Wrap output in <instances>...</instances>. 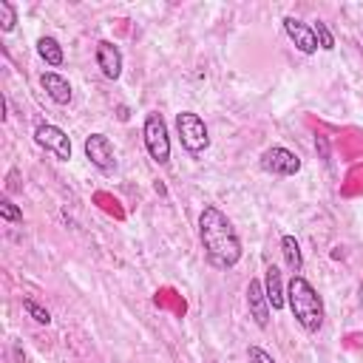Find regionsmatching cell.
Listing matches in <instances>:
<instances>
[{"label": "cell", "mask_w": 363, "mask_h": 363, "mask_svg": "<svg viewBox=\"0 0 363 363\" xmlns=\"http://www.w3.org/2000/svg\"><path fill=\"white\" fill-rule=\"evenodd\" d=\"M199 238H201L204 255L213 267L230 269L241 261V238H238L235 227L230 224V218L218 207L204 204V210L199 213Z\"/></svg>", "instance_id": "cell-1"}, {"label": "cell", "mask_w": 363, "mask_h": 363, "mask_svg": "<svg viewBox=\"0 0 363 363\" xmlns=\"http://www.w3.org/2000/svg\"><path fill=\"white\" fill-rule=\"evenodd\" d=\"M286 303H289L295 320L306 332H318L323 326V301H320L318 289L303 275H292L289 278V284H286Z\"/></svg>", "instance_id": "cell-2"}, {"label": "cell", "mask_w": 363, "mask_h": 363, "mask_svg": "<svg viewBox=\"0 0 363 363\" xmlns=\"http://www.w3.org/2000/svg\"><path fill=\"white\" fill-rule=\"evenodd\" d=\"M142 136H145V147L150 153V159L156 164H167L170 162V136H167V125L162 119V113H147L145 125H142Z\"/></svg>", "instance_id": "cell-3"}, {"label": "cell", "mask_w": 363, "mask_h": 363, "mask_svg": "<svg viewBox=\"0 0 363 363\" xmlns=\"http://www.w3.org/2000/svg\"><path fill=\"white\" fill-rule=\"evenodd\" d=\"M176 130H179L182 145H184L190 153H201V150H207V145H210V133H207V125H204V119H201L199 113H193V111H182V113H176Z\"/></svg>", "instance_id": "cell-4"}, {"label": "cell", "mask_w": 363, "mask_h": 363, "mask_svg": "<svg viewBox=\"0 0 363 363\" xmlns=\"http://www.w3.org/2000/svg\"><path fill=\"white\" fill-rule=\"evenodd\" d=\"M34 142L45 153H51L54 159H60V162H68L71 159V139H68V133L62 128L51 125V122H43V125L34 128Z\"/></svg>", "instance_id": "cell-5"}, {"label": "cell", "mask_w": 363, "mask_h": 363, "mask_svg": "<svg viewBox=\"0 0 363 363\" xmlns=\"http://www.w3.org/2000/svg\"><path fill=\"white\" fill-rule=\"evenodd\" d=\"M261 170H267L272 176H295L301 170V159L289 147L275 145V147H267L261 153Z\"/></svg>", "instance_id": "cell-6"}, {"label": "cell", "mask_w": 363, "mask_h": 363, "mask_svg": "<svg viewBox=\"0 0 363 363\" xmlns=\"http://www.w3.org/2000/svg\"><path fill=\"white\" fill-rule=\"evenodd\" d=\"M85 156L91 159V164L102 173H113L116 167V156H113V145L105 133H91L85 139Z\"/></svg>", "instance_id": "cell-7"}, {"label": "cell", "mask_w": 363, "mask_h": 363, "mask_svg": "<svg viewBox=\"0 0 363 363\" xmlns=\"http://www.w3.org/2000/svg\"><path fill=\"white\" fill-rule=\"evenodd\" d=\"M247 306H250V315H252L255 326L258 329H267L269 326V301H267L264 284L258 278H252L247 284Z\"/></svg>", "instance_id": "cell-8"}, {"label": "cell", "mask_w": 363, "mask_h": 363, "mask_svg": "<svg viewBox=\"0 0 363 363\" xmlns=\"http://www.w3.org/2000/svg\"><path fill=\"white\" fill-rule=\"evenodd\" d=\"M284 31H286V37L295 43V48L301 54H315L318 51V40H315L312 26L301 23L298 17H284Z\"/></svg>", "instance_id": "cell-9"}, {"label": "cell", "mask_w": 363, "mask_h": 363, "mask_svg": "<svg viewBox=\"0 0 363 363\" xmlns=\"http://www.w3.org/2000/svg\"><path fill=\"white\" fill-rule=\"evenodd\" d=\"M96 65H99L105 79H119V74H122V51L111 40H99L96 43Z\"/></svg>", "instance_id": "cell-10"}, {"label": "cell", "mask_w": 363, "mask_h": 363, "mask_svg": "<svg viewBox=\"0 0 363 363\" xmlns=\"http://www.w3.org/2000/svg\"><path fill=\"white\" fill-rule=\"evenodd\" d=\"M40 85L45 88V94H48L57 105H68V102H71V96H74L71 82H68L62 74H57V71H45V74L40 77Z\"/></svg>", "instance_id": "cell-11"}, {"label": "cell", "mask_w": 363, "mask_h": 363, "mask_svg": "<svg viewBox=\"0 0 363 363\" xmlns=\"http://www.w3.org/2000/svg\"><path fill=\"white\" fill-rule=\"evenodd\" d=\"M264 292H267V301H269V309H284L286 303V289H284V281H281V269L278 267H267L264 272Z\"/></svg>", "instance_id": "cell-12"}, {"label": "cell", "mask_w": 363, "mask_h": 363, "mask_svg": "<svg viewBox=\"0 0 363 363\" xmlns=\"http://www.w3.org/2000/svg\"><path fill=\"white\" fill-rule=\"evenodd\" d=\"M37 54H40V57L45 60V65H51V68H60L62 60H65L62 45H60L54 37H40V40H37Z\"/></svg>", "instance_id": "cell-13"}, {"label": "cell", "mask_w": 363, "mask_h": 363, "mask_svg": "<svg viewBox=\"0 0 363 363\" xmlns=\"http://www.w3.org/2000/svg\"><path fill=\"white\" fill-rule=\"evenodd\" d=\"M281 252H284V261H286L289 272L298 275L301 267H303V255H301V247H298L295 235H284V238H281Z\"/></svg>", "instance_id": "cell-14"}, {"label": "cell", "mask_w": 363, "mask_h": 363, "mask_svg": "<svg viewBox=\"0 0 363 363\" xmlns=\"http://www.w3.org/2000/svg\"><path fill=\"white\" fill-rule=\"evenodd\" d=\"M17 26V9H14V3H9V0H0V31H11Z\"/></svg>", "instance_id": "cell-15"}, {"label": "cell", "mask_w": 363, "mask_h": 363, "mask_svg": "<svg viewBox=\"0 0 363 363\" xmlns=\"http://www.w3.org/2000/svg\"><path fill=\"white\" fill-rule=\"evenodd\" d=\"M312 31H315V40H318V48H323V51H332L335 48V37H332V31H329V26L326 23H315L312 26Z\"/></svg>", "instance_id": "cell-16"}, {"label": "cell", "mask_w": 363, "mask_h": 363, "mask_svg": "<svg viewBox=\"0 0 363 363\" xmlns=\"http://www.w3.org/2000/svg\"><path fill=\"white\" fill-rule=\"evenodd\" d=\"M23 309H26V312H28V315H31L37 323H45V326L51 323V312H48L45 306H40L37 301H31V298H23Z\"/></svg>", "instance_id": "cell-17"}, {"label": "cell", "mask_w": 363, "mask_h": 363, "mask_svg": "<svg viewBox=\"0 0 363 363\" xmlns=\"http://www.w3.org/2000/svg\"><path fill=\"white\" fill-rule=\"evenodd\" d=\"M0 216H3L6 221H11V224H20V221H23V210H20L11 199H3V201H0Z\"/></svg>", "instance_id": "cell-18"}, {"label": "cell", "mask_w": 363, "mask_h": 363, "mask_svg": "<svg viewBox=\"0 0 363 363\" xmlns=\"http://www.w3.org/2000/svg\"><path fill=\"white\" fill-rule=\"evenodd\" d=\"M247 360H250V363H275L272 354L264 352L261 346H250V349H247Z\"/></svg>", "instance_id": "cell-19"}, {"label": "cell", "mask_w": 363, "mask_h": 363, "mask_svg": "<svg viewBox=\"0 0 363 363\" xmlns=\"http://www.w3.org/2000/svg\"><path fill=\"white\" fill-rule=\"evenodd\" d=\"M116 116H119V119H122V122H125V119H128V108H125V105H122V108H119V113H116Z\"/></svg>", "instance_id": "cell-20"}]
</instances>
